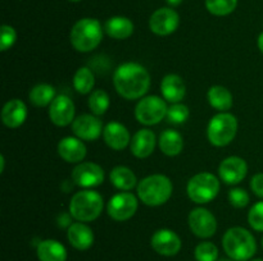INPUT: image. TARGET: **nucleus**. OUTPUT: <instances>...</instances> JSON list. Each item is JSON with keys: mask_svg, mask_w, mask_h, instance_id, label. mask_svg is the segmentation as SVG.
Listing matches in <instances>:
<instances>
[{"mask_svg": "<svg viewBox=\"0 0 263 261\" xmlns=\"http://www.w3.org/2000/svg\"><path fill=\"white\" fill-rule=\"evenodd\" d=\"M248 222L254 230L263 232V201L257 202L252 206L248 214Z\"/></svg>", "mask_w": 263, "mask_h": 261, "instance_id": "obj_34", "label": "nucleus"}, {"mask_svg": "<svg viewBox=\"0 0 263 261\" xmlns=\"http://www.w3.org/2000/svg\"><path fill=\"white\" fill-rule=\"evenodd\" d=\"M113 84L118 94L127 100L143 97L151 87V76L138 63H123L113 74Z\"/></svg>", "mask_w": 263, "mask_h": 261, "instance_id": "obj_1", "label": "nucleus"}, {"mask_svg": "<svg viewBox=\"0 0 263 261\" xmlns=\"http://www.w3.org/2000/svg\"><path fill=\"white\" fill-rule=\"evenodd\" d=\"M218 261H235V260H233V258H221V260Z\"/></svg>", "mask_w": 263, "mask_h": 261, "instance_id": "obj_41", "label": "nucleus"}, {"mask_svg": "<svg viewBox=\"0 0 263 261\" xmlns=\"http://www.w3.org/2000/svg\"><path fill=\"white\" fill-rule=\"evenodd\" d=\"M238 132V119L228 112H221L208 123L207 136L210 142L217 147L228 146Z\"/></svg>", "mask_w": 263, "mask_h": 261, "instance_id": "obj_6", "label": "nucleus"}, {"mask_svg": "<svg viewBox=\"0 0 263 261\" xmlns=\"http://www.w3.org/2000/svg\"><path fill=\"white\" fill-rule=\"evenodd\" d=\"M251 188L258 197L263 199V174L258 173L252 178Z\"/></svg>", "mask_w": 263, "mask_h": 261, "instance_id": "obj_37", "label": "nucleus"}, {"mask_svg": "<svg viewBox=\"0 0 263 261\" xmlns=\"http://www.w3.org/2000/svg\"><path fill=\"white\" fill-rule=\"evenodd\" d=\"M166 102L159 96H146L138 102L135 107V117L139 123L153 125L161 122L167 115Z\"/></svg>", "mask_w": 263, "mask_h": 261, "instance_id": "obj_8", "label": "nucleus"}, {"mask_svg": "<svg viewBox=\"0 0 263 261\" xmlns=\"http://www.w3.org/2000/svg\"><path fill=\"white\" fill-rule=\"evenodd\" d=\"M187 196L195 204H207L211 202L220 191V182L212 173L195 174L187 182Z\"/></svg>", "mask_w": 263, "mask_h": 261, "instance_id": "obj_7", "label": "nucleus"}, {"mask_svg": "<svg viewBox=\"0 0 263 261\" xmlns=\"http://www.w3.org/2000/svg\"><path fill=\"white\" fill-rule=\"evenodd\" d=\"M69 2H81V0H69Z\"/></svg>", "mask_w": 263, "mask_h": 261, "instance_id": "obj_43", "label": "nucleus"}, {"mask_svg": "<svg viewBox=\"0 0 263 261\" xmlns=\"http://www.w3.org/2000/svg\"><path fill=\"white\" fill-rule=\"evenodd\" d=\"M58 154L67 163H79L86 156V146L80 138L64 137L58 143Z\"/></svg>", "mask_w": 263, "mask_h": 261, "instance_id": "obj_18", "label": "nucleus"}, {"mask_svg": "<svg viewBox=\"0 0 263 261\" xmlns=\"http://www.w3.org/2000/svg\"><path fill=\"white\" fill-rule=\"evenodd\" d=\"M262 246H263V240H262Z\"/></svg>", "mask_w": 263, "mask_h": 261, "instance_id": "obj_44", "label": "nucleus"}, {"mask_svg": "<svg viewBox=\"0 0 263 261\" xmlns=\"http://www.w3.org/2000/svg\"><path fill=\"white\" fill-rule=\"evenodd\" d=\"M166 2L168 3L170 5H172V7H176V5L181 4V2H182V0H166Z\"/></svg>", "mask_w": 263, "mask_h": 261, "instance_id": "obj_38", "label": "nucleus"}, {"mask_svg": "<svg viewBox=\"0 0 263 261\" xmlns=\"http://www.w3.org/2000/svg\"><path fill=\"white\" fill-rule=\"evenodd\" d=\"M139 199L148 206H161L172 194V182L163 174H153L141 179L138 186Z\"/></svg>", "mask_w": 263, "mask_h": 261, "instance_id": "obj_4", "label": "nucleus"}, {"mask_svg": "<svg viewBox=\"0 0 263 261\" xmlns=\"http://www.w3.org/2000/svg\"><path fill=\"white\" fill-rule=\"evenodd\" d=\"M27 118V107L25 102L18 99H12L4 105L2 110V120L8 128H18Z\"/></svg>", "mask_w": 263, "mask_h": 261, "instance_id": "obj_19", "label": "nucleus"}, {"mask_svg": "<svg viewBox=\"0 0 263 261\" xmlns=\"http://www.w3.org/2000/svg\"><path fill=\"white\" fill-rule=\"evenodd\" d=\"M251 261H263L262 258H254V260H251Z\"/></svg>", "mask_w": 263, "mask_h": 261, "instance_id": "obj_42", "label": "nucleus"}, {"mask_svg": "<svg viewBox=\"0 0 263 261\" xmlns=\"http://www.w3.org/2000/svg\"><path fill=\"white\" fill-rule=\"evenodd\" d=\"M161 91L164 100L177 104L181 101L186 94V86L184 79L177 74H167L161 83Z\"/></svg>", "mask_w": 263, "mask_h": 261, "instance_id": "obj_21", "label": "nucleus"}, {"mask_svg": "<svg viewBox=\"0 0 263 261\" xmlns=\"http://www.w3.org/2000/svg\"><path fill=\"white\" fill-rule=\"evenodd\" d=\"M194 256L197 261H217L218 248L212 242H202L195 247Z\"/></svg>", "mask_w": 263, "mask_h": 261, "instance_id": "obj_32", "label": "nucleus"}, {"mask_svg": "<svg viewBox=\"0 0 263 261\" xmlns=\"http://www.w3.org/2000/svg\"><path fill=\"white\" fill-rule=\"evenodd\" d=\"M179 14L171 8H161L152 14L149 27L153 33L158 36L171 35L179 27Z\"/></svg>", "mask_w": 263, "mask_h": 261, "instance_id": "obj_11", "label": "nucleus"}, {"mask_svg": "<svg viewBox=\"0 0 263 261\" xmlns=\"http://www.w3.org/2000/svg\"><path fill=\"white\" fill-rule=\"evenodd\" d=\"M208 101L211 106L215 107L220 112H226L233 106V95L226 87L223 86H212L208 90Z\"/></svg>", "mask_w": 263, "mask_h": 261, "instance_id": "obj_27", "label": "nucleus"}, {"mask_svg": "<svg viewBox=\"0 0 263 261\" xmlns=\"http://www.w3.org/2000/svg\"><path fill=\"white\" fill-rule=\"evenodd\" d=\"M68 241L76 250L85 251L90 248L94 243V233L82 222L73 223L68 227Z\"/></svg>", "mask_w": 263, "mask_h": 261, "instance_id": "obj_22", "label": "nucleus"}, {"mask_svg": "<svg viewBox=\"0 0 263 261\" xmlns=\"http://www.w3.org/2000/svg\"><path fill=\"white\" fill-rule=\"evenodd\" d=\"M222 246L229 257L235 261H248L257 251L253 234L241 227L230 228L223 234Z\"/></svg>", "mask_w": 263, "mask_h": 261, "instance_id": "obj_2", "label": "nucleus"}, {"mask_svg": "<svg viewBox=\"0 0 263 261\" xmlns=\"http://www.w3.org/2000/svg\"><path fill=\"white\" fill-rule=\"evenodd\" d=\"M0 164H2V168H0V173L4 171V165H5V160H4V156H0Z\"/></svg>", "mask_w": 263, "mask_h": 261, "instance_id": "obj_40", "label": "nucleus"}, {"mask_svg": "<svg viewBox=\"0 0 263 261\" xmlns=\"http://www.w3.org/2000/svg\"><path fill=\"white\" fill-rule=\"evenodd\" d=\"M89 107L95 115H103L109 107V96L103 90H97L89 97Z\"/></svg>", "mask_w": 263, "mask_h": 261, "instance_id": "obj_31", "label": "nucleus"}, {"mask_svg": "<svg viewBox=\"0 0 263 261\" xmlns=\"http://www.w3.org/2000/svg\"><path fill=\"white\" fill-rule=\"evenodd\" d=\"M103 137L110 148L117 151L123 150L131 142L127 128L118 122L108 123L103 130Z\"/></svg>", "mask_w": 263, "mask_h": 261, "instance_id": "obj_17", "label": "nucleus"}, {"mask_svg": "<svg viewBox=\"0 0 263 261\" xmlns=\"http://www.w3.org/2000/svg\"><path fill=\"white\" fill-rule=\"evenodd\" d=\"M104 30L109 37L116 40H125L134 33V23L126 17H112L105 22Z\"/></svg>", "mask_w": 263, "mask_h": 261, "instance_id": "obj_24", "label": "nucleus"}, {"mask_svg": "<svg viewBox=\"0 0 263 261\" xmlns=\"http://www.w3.org/2000/svg\"><path fill=\"white\" fill-rule=\"evenodd\" d=\"M247 173H248L247 161L239 156H229L222 160L218 168L221 179L228 184L240 183L247 177Z\"/></svg>", "mask_w": 263, "mask_h": 261, "instance_id": "obj_15", "label": "nucleus"}, {"mask_svg": "<svg viewBox=\"0 0 263 261\" xmlns=\"http://www.w3.org/2000/svg\"><path fill=\"white\" fill-rule=\"evenodd\" d=\"M17 40V32L12 26L3 25L2 26V38H0V50L7 51L13 46V44Z\"/></svg>", "mask_w": 263, "mask_h": 261, "instance_id": "obj_35", "label": "nucleus"}, {"mask_svg": "<svg viewBox=\"0 0 263 261\" xmlns=\"http://www.w3.org/2000/svg\"><path fill=\"white\" fill-rule=\"evenodd\" d=\"M94 83L95 79L91 69L87 68V67H82V68L77 69L73 77V86L79 94H89L92 87H94Z\"/></svg>", "mask_w": 263, "mask_h": 261, "instance_id": "obj_29", "label": "nucleus"}, {"mask_svg": "<svg viewBox=\"0 0 263 261\" xmlns=\"http://www.w3.org/2000/svg\"><path fill=\"white\" fill-rule=\"evenodd\" d=\"M108 215L116 222H125L133 217L138 210V200L130 192L115 194L108 202Z\"/></svg>", "mask_w": 263, "mask_h": 261, "instance_id": "obj_9", "label": "nucleus"}, {"mask_svg": "<svg viewBox=\"0 0 263 261\" xmlns=\"http://www.w3.org/2000/svg\"><path fill=\"white\" fill-rule=\"evenodd\" d=\"M103 202V197L98 192L91 189L80 191L69 201V214L79 222H92L102 214Z\"/></svg>", "mask_w": 263, "mask_h": 261, "instance_id": "obj_5", "label": "nucleus"}, {"mask_svg": "<svg viewBox=\"0 0 263 261\" xmlns=\"http://www.w3.org/2000/svg\"><path fill=\"white\" fill-rule=\"evenodd\" d=\"M159 147L167 156H176L184 148V140L181 135L174 129H167L162 132L159 137Z\"/></svg>", "mask_w": 263, "mask_h": 261, "instance_id": "obj_25", "label": "nucleus"}, {"mask_svg": "<svg viewBox=\"0 0 263 261\" xmlns=\"http://www.w3.org/2000/svg\"><path fill=\"white\" fill-rule=\"evenodd\" d=\"M71 44L80 53H89L97 49L103 38V28L94 18H82L71 30Z\"/></svg>", "mask_w": 263, "mask_h": 261, "instance_id": "obj_3", "label": "nucleus"}, {"mask_svg": "<svg viewBox=\"0 0 263 261\" xmlns=\"http://www.w3.org/2000/svg\"><path fill=\"white\" fill-rule=\"evenodd\" d=\"M72 130L80 140L94 141L103 133L102 120L91 114H82L72 123Z\"/></svg>", "mask_w": 263, "mask_h": 261, "instance_id": "obj_14", "label": "nucleus"}, {"mask_svg": "<svg viewBox=\"0 0 263 261\" xmlns=\"http://www.w3.org/2000/svg\"><path fill=\"white\" fill-rule=\"evenodd\" d=\"M156 147V135L151 129H140L131 138V153L139 159L148 158Z\"/></svg>", "mask_w": 263, "mask_h": 261, "instance_id": "obj_20", "label": "nucleus"}, {"mask_svg": "<svg viewBox=\"0 0 263 261\" xmlns=\"http://www.w3.org/2000/svg\"><path fill=\"white\" fill-rule=\"evenodd\" d=\"M37 258L40 261H66L67 251L61 242L55 240L41 241L36 248Z\"/></svg>", "mask_w": 263, "mask_h": 261, "instance_id": "obj_23", "label": "nucleus"}, {"mask_svg": "<svg viewBox=\"0 0 263 261\" xmlns=\"http://www.w3.org/2000/svg\"><path fill=\"white\" fill-rule=\"evenodd\" d=\"M109 179L116 188L121 191H130L136 186V176L127 166H116L110 170Z\"/></svg>", "mask_w": 263, "mask_h": 261, "instance_id": "obj_26", "label": "nucleus"}, {"mask_svg": "<svg viewBox=\"0 0 263 261\" xmlns=\"http://www.w3.org/2000/svg\"><path fill=\"white\" fill-rule=\"evenodd\" d=\"M151 245L159 255L175 256L181 248V240L174 230L159 229L152 235Z\"/></svg>", "mask_w": 263, "mask_h": 261, "instance_id": "obj_16", "label": "nucleus"}, {"mask_svg": "<svg viewBox=\"0 0 263 261\" xmlns=\"http://www.w3.org/2000/svg\"><path fill=\"white\" fill-rule=\"evenodd\" d=\"M49 118L58 127H66L74 120V104L66 95H59L49 106Z\"/></svg>", "mask_w": 263, "mask_h": 261, "instance_id": "obj_13", "label": "nucleus"}, {"mask_svg": "<svg viewBox=\"0 0 263 261\" xmlns=\"http://www.w3.org/2000/svg\"><path fill=\"white\" fill-rule=\"evenodd\" d=\"M229 201L234 207L243 209L249 204V194L243 188H233L229 192Z\"/></svg>", "mask_w": 263, "mask_h": 261, "instance_id": "obj_36", "label": "nucleus"}, {"mask_svg": "<svg viewBox=\"0 0 263 261\" xmlns=\"http://www.w3.org/2000/svg\"><path fill=\"white\" fill-rule=\"evenodd\" d=\"M189 227L197 237L210 238L217 230V220L210 210L198 207L189 214Z\"/></svg>", "mask_w": 263, "mask_h": 261, "instance_id": "obj_10", "label": "nucleus"}, {"mask_svg": "<svg viewBox=\"0 0 263 261\" xmlns=\"http://www.w3.org/2000/svg\"><path fill=\"white\" fill-rule=\"evenodd\" d=\"M30 101L32 102L35 106L44 107L46 105H50L53 100L55 99V89L48 83H40L36 84L32 90L30 91Z\"/></svg>", "mask_w": 263, "mask_h": 261, "instance_id": "obj_28", "label": "nucleus"}, {"mask_svg": "<svg viewBox=\"0 0 263 261\" xmlns=\"http://www.w3.org/2000/svg\"><path fill=\"white\" fill-rule=\"evenodd\" d=\"M238 0H205L208 12L213 15L223 17L235 10Z\"/></svg>", "mask_w": 263, "mask_h": 261, "instance_id": "obj_30", "label": "nucleus"}, {"mask_svg": "<svg viewBox=\"0 0 263 261\" xmlns=\"http://www.w3.org/2000/svg\"><path fill=\"white\" fill-rule=\"evenodd\" d=\"M72 179L79 187L91 188L104 181V171L95 163H81L72 170Z\"/></svg>", "mask_w": 263, "mask_h": 261, "instance_id": "obj_12", "label": "nucleus"}, {"mask_svg": "<svg viewBox=\"0 0 263 261\" xmlns=\"http://www.w3.org/2000/svg\"><path fill=\"white\" fill-rule=\"evenodd\" d=\"M167 118L171 123L181 124V123L186 122L187 118H189V107L184 104H180V102L171 105L167 110Z\"/></svg>", "mask_w": 263, "mask_h": 261, "instance_id": "obj_33", "label": "nucleus"}, {"mask_svg": "<svg viewBox=\"0 0 263 261\" xmlns=\"http://www.w3.org/2000/svg\"><path fill=\"white\" fill-rule=\"evenodd\" d=\"M258 48H259V50L263 53V32L259 35V37H258Z\"/></svg>", "mask_w": 263, "mask_h": 261, "instance_id": "obj_39", "label": "nucleus"}]
</instances>
